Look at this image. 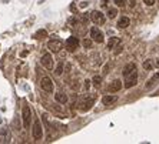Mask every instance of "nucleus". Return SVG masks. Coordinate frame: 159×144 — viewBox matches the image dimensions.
Here are the masks:
<instances>
[{"mask_svg":"<svg viewBox=\"0 0 159 144\" xmlns=\"http://www.w3.org/2000/svg\"><path fill=\"white\" fill-rule=\"evenodd\" d=\"M123 77H125V87L130 89L138 84V69L135 63L126 64L123 69Z\"/></svg>","mask_w":159,"mask_h":144,"instance_id":"1","label":"nucleus"},{"mask_svg":"<svg viewBox=\"0 0 159 144\" xmlns=\"http://www.w3.org/2000/svg\"><path fill=\"white\" fill-rule=\"evenodd\" d=\"M96 101V96H93V94H86L83 96V99L80 100V103H79V108L80 111H88L92 108V106L95 104Z\"/></svg>","mask_w":159,"mask_h":144,"instance_id":"2","label":"nucleus"},{"mask_svg":"<svg viewBox=\"0 0 159 144\" xmlns=\"http://www.w3.org/2000/svg\"><path fill=\"white\" fill-rule=\"evenodd\" d=\"M22 118H23V126L25 129H29L30 127V123H32V110H30L29 106H23V110H22Z\"/></svg>","mask_w":159,"mask_h":144,"instance_id":"3","label":"nucleus"},{"mask_svg":"<svg viewBox=\"0 0 159 144\" xmlns=\"http://www.w3.org/2000/svg\"><path fill=\"white\" fill-rule=\"evenodd\" d=\"M32 136H33L34 140H40L43 137V127H42V123L39 120H34L33 123V129H32Z\"/></svg>","mask_w":159,"mask_h":144,"instance_id":"4","label":"nucleus"},{"mask_svg":"<svg viewBox=\"0 0 159 144\" xmlns=\"http://www.w3.org/2000/svg\"><path fill=\"white\" fill-rule=\"evenodd\" d=\"M90 19H92V22L95 23V24H98V26H102V24L106 22L105 15L99 10H93L92 13H90Z\"/></svg>","mask_w":159,"mask_h":144,"instance_id":"5","label":"nucleus"},{"mask_svg":"<svg viewBox=\"0 0 159 144\" xmlns=\"http://www.w3.org/2000/svg\"><path fill=\"white\" fill-rule=\"evenodd\" d=\"M40 87L44 90L46 93H52L53 89H55V84H53V81L50 77H43L40 81Z\"/></svg>","mask_w":159,"mask_h":144,"instance_id":"6","label":"nucleus"},{"mask_svg":"<svg viewBox=\"0 0 159 144\" xmlns=\"http://www.w3.org/2000/svg\"><path fill=\"white\" fill-rule=\"evenodd\" d=\"M42 66L44 67V69H48V70H52L53 69V57L50 53H46V54H43V57H42Z\"/></svg>","mask_w":159,"mask_h":144,"instance_id":"7","label":"nucleus"},{"mask_svg":"<svg viewBox=\"0 0 159 144\" xmlns=\"http://www.w3.org/2000/svg\"><path fill=\"white\" fill-rule=\"evenodd\" d=\"M48 49L50 50V52H53V53L60 52V49H62V41L57 40V39L49 40V43H48Z\"/></svg>","mask_w":159,"mask_h":144,"instance_id":"8","label":"nucleus"},{"mask_svg":"<svg viewBox=\"0 0 159 144\" xmlns=\"http://www.w3.org/2000/svg\"><path fill=\"white\" fill-rule=\"evenodd\" d=\"M78 47H79L78 37H69V39L66 40V49L69 50V52H75Z\"/></svg>","mask_w":159,"mask_h":144,"instance_id":"9","label":"nucleus"},{"mask_svg":"<svg viewBox=\"0 0 159 144\" xmlns=\"http://www.w3.org/2000/svg\"><path fill=\"white\" fill-rule=\"evenodd\" d=\"M90 37H92V40L98 41V43H103V33L96 27H93L90 30Z\"/></svg>","mask_w":159,"mask_h":144,"instance_id":"10","label":"nucleus"},{"mask_svg":"<svg viewBox=\"0 0 159 144\" xmlns=\"http://www.w3.org/2000/svg\"><path fill=\"white\" fill-rule=\"evenodd\" d=\"M11 140V134L9 129H2L0 130V141L2 143H10Z\"/></svg>","mask_w":159,"mask_h":144,"instance_id":"11","label":"nucleus"},{"mask_svg":"<svg viewBox=\"0 0 159 144\" xmlns=\"http://www.w3.org/2000/svg\"><path fill=\"white\" fill-rule=\"evenodd\" d=\"M120 89H122V81L119 80V78L118 80H113L111 84H109V91L111 93H118Z\"/></svg>","mask_w":159,"mask_h":144,"instance_id":"12","label":"nucleus"},{"mask_svg":"<svg viewBox=\"0 0 159 144\" xmlns=\"http://www.w3.org/2000/svg\"><path fill=\"white\" fill-rule=\"evenodd\" d=\"M129 17H126V16H122V17L118 20V27L119 29H126V27L129 26Z\"/></svg>","mask_w":159,"mask_h":144,"instance_id":"13","label":"nucleus"},{"mask_svg":"<svg viewBox=\"0 0 159 144\" xmlns=\"http://www.w3.org/2000/svg\"><path fill=\"white\" fill-rule=\"evenodd\" d=\"M116 100H118V96H105L103 99H102V103H103L105 106H112Z\"/></svg>","mask_w":159,"mask_h":144,"instance_id":"14","label":"nucleus"},{"mask_svg":"<svg viewBox=\"0 0 159 144\" xmlns=\"http://www.w3.org/2000/svg\"><path fill=\"white\" fill-rule=\"evenodd\" d=\"M158 81H159V73H155L151 78H149L148 83H146V89H151L152 86H155L156 83H158Z\"/></svg>","mask_w":159,"mask_h":144,"instance_id":"15","label":"nucleus"},{"mask_svg":"<svg viewBox=\"0 0 159 144\" xmlns=\"http://www.w3.org/2000/svg\"><path fill=\"white\" fill-rule=\"evenodd\" d=\"M55 99H56L57 103H62V104H65L67 101V96L66 94H63V93H57V94H55Z\"/></svg>","mask_w":159,"mask_h":144,"instance_id":"16","label":"nucleus"},{"mask_svg":"<svg viewBox=\"0 0 159 144\" xmlns=\"http://www.w3.org/2000/svg\"><path fill=\"white\" fill-rule=\"evenodd\" d=\"M118 43H119L118 37H111V39H109V41H107V49H109V50H112V49L115 47Z\"/></svg>","mask_w":159,"mask_h":144,"instance_id":"17","label":"nucleus"},{"mask_svg":"<svg viewBox=\"0 0 159 144\" xmlns=\"http://www.w3.org/2000/svg\"><path fill=\"white\" fill-rule=\"evenodd\" d=\"M43 37H48V32L46 30H37L36 34H34V39H43Z\"/></svg>","mask_w":159,"mask_h":144,"instance_id":"18","label":"nucleus"},{"mask_svg":"<svg viewBox=\"0 0 159 144\" xmlns=\"http://www.w3.org/2000/svg\"><path fill=\"white\" fill-rule=\"evenodd\" d=\"M143 69L145 70H152V69H153V63H152V60H145L143 61Z\"/></svg>","mask_w":159,"mask_h":144,"instance_id":"19","label":"nucleus"},{"mask_svg":"<svg viewBox=\"0 0 159 144\" xmlns=\"http://www.w3.org/2000/svg\"><path fill=\"white\" fill-rule=\"evenodd\" d=\"M92 83H93V86H96V87H99L100 83H102V77H100V76H95V77L92 78Z\"/></svg>","mask_w":159,"mask_h":144,"instance_id":"20","label":"nucleus"},{"mask_svg":"<svg viewBox=\"0 0 159 144\" xmlns=\"http://www.w3.org/2000/svg\"><path fill=\"white\" fill-rule=\"evenodd\" d=\"M63 73V63L60 61L59 64H57V67H56V70H55V74H57V76H60V74Z\"/></svg>","mask_w":159,"mask_h":144,"instance_id":"21","label":"nucleus"},{"mask_svg":"<svg viewBox=\"0 0 159 144\" xmlns=\"http://www.w3.org/2000/svg\"><path fill=\"white\" fill-rule=\"evenodd\" d=\"M113 2H115V4L118 6V7H123V6L126 4V0H113Z\"/></svg>","mask_w":159,"mask_h":144,"instance_id":"22","label":"nucleus"},{"mask_svg":"<svg viewBox=\"0 0 159 144\" xmlns=\"http://www.w3.org/2000/svg\"><path fill=\"white\" fill-rule=\"evenodd\" d=\"M83 46H85V47H90V46H92V40H90V39L83 40Z\"/></svg>","mask_w":159,"mask_h":144,"instance_id":"23","label":"nucleus"},{"mask_svg":"<svg viewBox=\"0 0 159 144\" xmlns=\"http://www.w3.org/2000/svg\"><path fill=\"white\" fill-rule=\"evenodd\" d=\"M143 3L146 4V6H153V4H155V0H143Z\"/></svg>","mask_w":159,"mask_h":144,"instance_id":"24","label":"nucleus"},{"mask_svg":"<svg viewBox=\"0 0 159 144\" xmlns=\"http://www.w3.org/2000/svg\"><path fill=\"white\" fill-rule=\"evenodd\" d=\"M116 16V10H109V17L113 19Z\"/></svg>","mask_w":159,"mask_h":144,"instance_id":"25","label":"nucleus"},{"mask_svg":"<svg viewBox=\"0 0 159 144\" xmlns=\"http://www.w3.org/2000/svg\"><path fill=\"white\" fill-rule=\"evenodd\" d=\"M89 87H90V81L86 80V81H85V89H86V90H89Z\"/></svg>","mask_w":159,"mask_h":144,"instance_id":"26","label":"nucleus"},{"mask_svg":"<svg viewBox=\"0 0 159 144\" xmlns=\"http://www.w3.org/2000/svg\"><path fill=\"white\" fill-rule=\"evenodd\" d=\"M86 6H88V3H86V2H83V3H80V7H86Z\"/></svg>","mask_w":159,"mask_h":144,"instance_id":"27","label":"nucleus"},{"mask_svg":"<svg viewBox=\"0 0 159 144\" xmlns=\"http://www.w3.org/2000/svg\"><path fill=\"white\" fill-rule=\"evenodd\" d=\"M156 67H159V59H158V61H156Z\"/></svg>","mask_w":159,"mask_h":144,"instance_id":"28","label":"nucleus"},{"mask_svg":"<svg viewBox=\"0 0 159 144\" xmlns=\"http://www.w3.org/2000/svg\"><path fill=\"white\" fill-rule=\"evenodd\" d=\"M0 123H2V120H0Z\"/></svg>","mask_w":159,"mask_h":144,"instance_id":"29","label":"nucleus"}]
</instances>
